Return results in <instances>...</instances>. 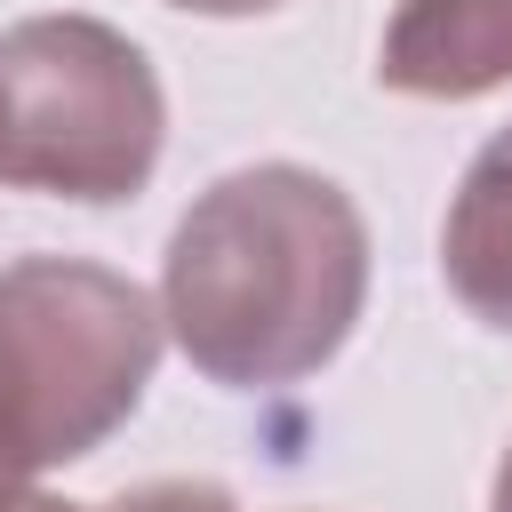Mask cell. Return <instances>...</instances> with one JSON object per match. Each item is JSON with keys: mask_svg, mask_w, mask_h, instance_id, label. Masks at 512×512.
<instances>
[{"mask_svg": "<svg viewBox=\"0 0 512 512\" xmlns=\"http://www.w3.org/2000/svg\"><path fill=\"white\" fill-rule=\"evenodd\" d=\"M440 264L472 320L512 328V128L488 136L480 160L464 168L448 232H440Z\"/></svg>", "mask_w": 512, "mask_h": 512, "instance_id": "5", "label": "cell"}, {"mask_svg": "<svg viewBox=\"0 0 512 512\" xmlns=\"http://www.w3.org/2000/svg\"><path fill=\"white\" fill-rule=\"evenodd\" d=\"M24 480H32V472H24V464H16V448L0 440V512H8L16 496H24Z\"/></svg>", "mask_w": 512, "mask_h": 512, "instance_id": "8", "label": "cell"}, {"mask_svg": "<svg viewBox=\"0 0 512 512\" xmlns=\"http://www.w3.org/2000/svg\"><path fill=\"white\" fill-rule=\"evenodd\" d=\"M168 136L144 48L96 16H24L0 32V184L56 200H128Z\"/></svg>", "mask_w": 512, "mask_h": 512, "instance_id": "3", "label": "cell"}, {"mask_svg": "<svg viewBox=\"0 0 512 512\" xmlns=\"http://www.w3.org/2000/svg\"><path fill=\"white\" fill-rule=\"evenodd\" d=\"M368 304V224L344 184L264 160L192 200L168 240L160 320L208 384H296L352 336Z\"/></svg>", "mask_w": 512, "mask_h": 512, "instance_id": "1", "label": "cell"}, {"mask_svg": "<svg viewBox=\"0 0 512 512\" xmlns=\"http://www.w3.org/2000/svg\"><path fill=\"white\" fill-rule=\"evenodd\" d=\"M168 8H192V16H264L280 0H168Z\"/></svg>", "mask_w": 512, "mask_h": 512, "instance_id": "7", "label": "cell"}, {"mask_svg": "<svg viewBox=\"0 0 512 512\" xmlns=\"http://www.w3.org/2000/svg\"><path fill=\"white\" fill-rule=\"evenodd\" d=\"M376 80L400 96H488L512 80V0H400Z\"/></svg>", "mask_w": 512, "mask_h": 512, "instance_id": "4", "label": "cell"}, {"mask_svg": "<svg viewBox=\"0 0 512 512\" xmlns=\"http://www.w3.org/2000/svg\"><path fill=\"white\" fill-rule=\"evenodd\" d=\"M488 512H512V448H504V464H496V504Z\"/></svg>", "mask_w": 512, "mask_h": 512, "instance_id": "10", "label": "cell"}, {"mask_svg": "<svg viewBox=\"0 0 512 512\" xmlns=\"http://www.w3.org/2000/svg\"><path fill=\"white\" fill-rule=\"evenodd\" d=\"M160 312L136 280L80 256H24L0 272V440L24 472L88 456L144 400Z\"/></svg>", "mask_w": 512, "mask_h": 512, "instance_id": "2", "label": "cell"}, {"mask_svg": "<svg viewBox=\"0 0 512 512\" xmlns=\"http://www.w3.org/2000/svg\"><path fill=\"white\" fill-rule=\"evenodd\" d=\"M8 512H96V504H64V496H32V488H24Z\"/></svg>", "mask_w": 512, "mask_h": 512, "instance_id": "9", "label": "cell"}, {"mask_svg": "<svg viewBox=\"0 0 512 512\" xmlns=\"http://www.w3.org/2000/svg\"><path fill=\"white\" fill-rule=\"evenodd\" d=\"M96 512H232L224 488H200V480H160V488H136V496H112Z\"/></svg>", "mask_w": 512, "mask_h": 512, "instance_id": "6", "label": "cell"}]
</instances>
